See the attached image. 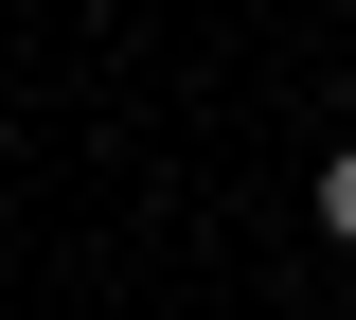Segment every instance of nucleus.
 Here are the masks:
<instances>
[{
    "label": "nucleus",
    "mask_w": 356,
    "mask_h": 320,
    "mask_svg": "<svg viewBox=\"0 0 356 320\" xmlns=\"http://www.w3.org/2000/svg\"><path fill=\"white\" fill-rule=\"evenodd\" d=\"M321 231H339V249H356V142H339V160H321Z\"/></svg>",
    "instance_id": "1"
}]
</instances>
